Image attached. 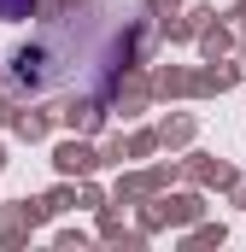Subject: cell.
Wrapping results in <instances>:
<instances>
[{
	"label": "cell",
	"mask_w": 246,
	"mask_h": 252,
	"mask_svg": "<svg viewBox=\"0 0 246 252\" xmlns=\"http://www.w3.org/2000/svg\"><path fill=\"white\" fill-rule=\"evenodd\" d=\"M147 47V18L123 0H88L53 18L47 30H35L12 64H6V88L18 100H41L59 88H112V76L129 70Z\"/></svg>",
	"instance_id": "obj_1"
},
{
	"label": "cell",
	"mask_w": 246,
	"mask_h": 252,
	"mask_svg": "<svg viewBox=\"0 0 246 252\" xmlns=\"http://www.w3.org/2000/svg\"><path fill=\"white\" fill-rule=\"evenodd\" d=\"M35 12V0H0V18L6 24H18V18H30Z\"/></svg>",
	"instance_id": "obj_2"
}]
</instances>
